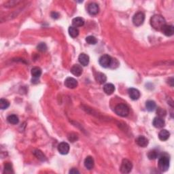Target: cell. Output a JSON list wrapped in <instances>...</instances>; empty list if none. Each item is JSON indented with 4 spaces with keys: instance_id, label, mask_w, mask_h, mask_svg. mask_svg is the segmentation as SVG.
<instances>
[{
    "instance_id": "6da1fadb",
    "label": "cell",
    "mask_w": 174,
    "mask_h": 174,
    "mask_svg": "<svg viewBox=\"0 0 174 174\" xmlns=\"http://www.w3.org/2000/svg\"><path fill=\"white\" fill-rule=\"evenodd\" d=\"M150 25L154 29L157 31H161L166 25V21L161 15H155L150 19Z\"/></svg>"
},
{
    "instance_id": "7a4b0ae2",
    "label": "cell",
    "mask_w": 174,
    "mask_h": 174,
    "mask_svg": "<svg viewBox=\"0 0 174 174\" xmlns=\"http://www.w3.org/2000/svg\"><path fill=\"white\" fill-rule=\"evenodd\" d=\"M169 157L167 155H162L160 156L159 159V168L161 171H167L169 167Z\"/></svg>"
},
{
    "instance_id": "3957f363",
    "label": "cell",
    "mask_w": 174,
    "mask_h": 174,
    "mask_svg": "<svg viewBox=\"0 0 174 174\" xmlns=\"http://www.w3.org/2000/svg\"><path fill=\"white\" fill-rule=\"evenodd\" d=\"M115 112L117 115L121 117H126L129 114V108L126 104H118L114 109Z\"/></svg>"
},
{
    "instance_id": "277c9868",
    "label": "cell",
    "mask_w": 174,
    "mask_h": 174,
    "mask_svg": "<svg viewBox=\"0 0 174 174\" xmlns=\"http://www.w3.org/2000/svg\"><path fill=\"white\" fill-rule=\"evenodd\" d=\"M133 169V164L128 159H123L121 163L120 170L122 173H129Z\"/></svg>"
},
{
    "instance_id": "5b68a950",
    "label": "cell",
    "mask_w": 174,
    "mask_h": 174,
    "mask_svg": "<svg viewBox=\"0 0 174 174\" xmlns=\"http://www.w3.org/2000/svg\"><path fill=\"white\" fill-rule=\"evenodd\" d=\"M112 58L111 57L110 55L108 54H104L102 55L99 59V63H100V65L103 68H110L111 65V63H112Z\"/></svg>"
},
{
    "instance_id": "8992f818",
    "label": "cell",
    "mask_w": 174,
    "mask_h": 174,
    "mask_svg": "<svg viewBox=\"0 0 174 174\" xmlns=\"http://www.w3.org/2000/svg\"><path fill=\"white\" fill-rule=\"evenodd\" d=\"M145 20V15L144 14L141 12H139L135 14L133 17V23L134 24V25L139 27L141 26Z\"/></svg>"
},
{
    "instance_id": "52a82bcc",
    "label": "cell",
    "mask_w": 174,
    "mask_h": 174,
    "mask_svg": "<svg viewBox=\"0 0 174 174\" xmlns=\"http://www.w3.org/2000/svg\"><path fill=\"white\" fill-rule=\"evenodd\" d=\"M65 85L68 88L74 89V88H76L77 86H78V81L74 78L69 77V78H67L65 80Z\"/></svg>"
},
{
    "instance_id": "ba28073f",
    "label": "cell",
    "mask_w": 174,
    "mask_h": 174,
    "mask_svg": "<svg viewBox=\"0 0 174 174\" xmlns=\"http://www.w3.org/2000/svg\"><path fill=\"white\" fill-rule=\"evenodd\" d=\"M58 151L63 155L68 154L70 151V145L67 142H61L58 145Z\"/></svg>"
},
{
    "instance_id": "9c48e42d",
    "label": "cell",
    "mask_w": 174,
    "mask_h": 174,
    "mask_svg": "<svg viewBox=\"0 0 174 174\" xmlns=\"http://www.w3.org/2000/svg\"><path fill=\"white\" fill-rule=\"evenodd\" d=\"M70 72L73 75H74V76L79 77L82 75V72H83V69L82 68V66H80V65L76 64V65H74L72 66V68H71Z\"/></svg>"
},
{
    "instance_id": "30bf717a",
    "label": "cell",
    "mask_w": 174,
    "mask_h": 174,
    "mask_svg": "<svg viewBox=\"0 0 174 174\" xmlns=\"http://www.w3.org/2000/svg\"><path fill=\"white\" fill-rule=\"evenodd\" d=\"M100 11V8L99 6L95 3H91L88 5V13L90 14V15L93 16L96 15L99 13Z\"/></svg>"
},
{
    "instance_id": "8fae6325",
    "label": "cell",
    "mask_w": 174,
    "mask_h": 174,
    "mask_svg": "<svg viewBox=\"0 0 174 174\" xmlns=\"http://www.w3.org/2000/svg\"><path fill=\"white\" fill-rule=\"evenodd\" d=\"M129 95L132 100H137L140 97V93L136 88H131L128 90Z\"/></svg>"
},
{
    "instance_id": "7c38bea8",
    "label": "cell",
    "mask_w": 174,
    "mask_h": 174,
    "mask_svg": "<svg viewBox=\"0 0 174 174\" xmlns=\"http://www.w3.org/2000/svg\"><path fill=\"white\" fill-rule=\"evenodd\" d=\"M162 32L166 36H171L174 33V27L172 25H165L162 29Z\"/></svg>"
},
{
    "instance_id": "4fadbf2b",
    "label": "cell",
    "mask_w": 174,
    "mask_h": 174,
    "mask_svg": "<svg viewBox=\"0 0 174 174\" xmlns=\"http://www.w3.org/2000/svg\"><path fill=\"white\" fill-rule=\"evenodd\" d=\"M78 61L83 66H87L89 63V56L85 53H81L78 56Z\"/></svg>"
},
{
    "instance_id": "5bb4252c",
    "label": "cell",
    "mask_w": 174,
    "mask_h": 174,
    "mask_svg": "<svg viewBox=\"0 0 174 174\" xmlns=\"http://www.w3.org/2000/svg\"><path fill=\"white\" fill-rule=\"evenodd\" d=\"M135 141H136L137 144L140 147L145 148L148 145V139L144 136H141V135H140V136L137 137Z\"/></svg>"
},
{
    "instance_id": "9a60e30c",
    "label": "cell",
    "mask_w": 174,
    "mask_h": 174,
    "mask_svg": "<svg viewBox=\"0 0 174 174\" xmlns=\"http://www.w3.org/2000/svg\"><path fill=\"white\" fill-rule=\"evenodd\" d=\"M153 125L156 128H163L165 126V121L161 117H156L153 120Z\"/></svg>"
},
{
    "instance_id": "2e32d148",
    "label": "cell",
    "mask_w": 174,
    "mask_h": 174,
    "mask_svg": "<svg viewBox=\"0 0 174 174\" xmlns=\"http://www.w3.org/2000/svg\"><path fill=\"white\" fill-rule=\"evenodd\" d=\"M84 166L87 169H92L94 167V159L92 157H87L84 160Z\"/></svg>"
},
{
    "instance_id": "e0dca14e",
    "label": "cell",
    "mask_w": 174,
    "mask_h": 174,
    "mask_svg": "<svg viewBox=\"0 0 174 174\" xmlns=\"http://www.w3.org/2000/svg\"><path fill=\"white\" fill-rule=\"evenodd\" d=\"M170 137V133L166 129H163L159 133V139L161 141H167Z\"/></svg>"
},
{
    "instance_id": "ac0fdd59",
    "label": "cell",
    "mask_w": 174,
    "mask_h": 174,
    "mask_svg": "<svg viewBox=\"0 0 174 174\" xmlns=\"http://www.w3.org/2000/svg\"><path fill=\"white\" fill-rule=\"evenodd\" d=\"M104 92L106 93V94L108 95H112L115 90V87L114 84H111V83H108V84H105V86H104Z\"/></svg>"
},
{
    "instance_id": "d6986e66",
    "label": "cell",
    "mask_w": 174,
    "mask_h": 174,
    "mask_svg": "<svg viewBox=\"0 0 174 174\" xmlns=\"http://www.w3.org/2000/svg\"><path fill=\"white\" fill-rule=\"evenodd\" d=\"M72 25L75 27H82L84 25V20L81 17L74 18L72 20Z\"/></svg>"
},
{
    "instance_id": "ffe728a7",
    "label": "cell",
    "mask_w": 174,
    "mask_h": 174,
    "mask_svg": "<svg viewBox=\"0 0 174 174\" xmlns=\"http://www.w3.org/2000/svg\"><path fill=\"white\" fill-rule=\"evenodd\" d=\"M95 79L97 82L100 83V84H104L107 80V77L106 75L103 74V73L98 72L97 73V74L95 75Z\"/></svg>"
},
{
    "instance_id": "44dd1931",
    "label": "cell",
    "mask_w": 174,
    "mask_h": 174,
    "mask_svg": "<svg viewBox=\"0 0 174 174\" xmlns=\"http://www.w3.org/2000/svg\"><path fill=\"white\" fill-rule=\"evenodd\" d=\"M7 120L10 124H12V125H17L19 122V117H18L17 115H15V114L10 115V116H8Z\"/></svg>"
},
{
    "instance_id": "7402d4cb",
    "label": "cell",
    "mask_w": 174,
    "mask_h": 174,
    "mask_svg": "<svg viewBox=\"0 0 174 174\" xmlns=\"http://www.w3.org/2000/svg\"><path fill=\"white\" fill-rule=\"evenodd\" d=\"M145 108L149 112H152L157 108V105H156V103L154 101L149 100L145 103Z\"/></svg>"
},
{
    "instance_id": "603a6c76",
    "label": "cell",
    "mask_w": 174,
    "mask_h": 174,
    "mask_svg": "<svg viewBox=\"0 0 174 174\" xmlns=\"http://www.w3.org/2000/svg\"><path fill=\"white\" fill-rule=\"evenodd\" d=\"M31 75L33 77V78H40L42 75V70L38 67H35V68L31 69Z\"/></svg>"
},
{
    "instance_id": "cb8c5ba5",
    "label": "cell",
    "mask_w": 174,
    "mask_h": 174,
    "mask_svg": "<svg viewBox=\"0 0 174 174\" xmlns=\"http://www.w3.org/2000/svg\"><path fill=\"white\" fill-rule=\"evenodd\" d=\"M68 32H69V34H70V35L73 38L78 37L79 35L78 29H77L76 27H74V26H72V27H69Z\"/></svg>"
},
{
    "instance_id": "d4e9b609",
    "label": "cell",
    "mask_w": 174,
    "mask_h": 174,
    "mask_svg": "<svg viewBox=\"0 0 174 174\" xmlns=\"http://www.w3.org/2000/svg\"><path fill=\"white\" fill-rule=\"evenodd\" d=\"M159 156V151H157V150H150L148 154V157L150 160H155L157 159Z\"/></svg>"
},
{
    "instance_id": "484cf974",
    "label": "cell",
    "mask_w": 174,
    "mask_h": 174,
    "mask_svg": "<svg viewBox=\"0 0 174 174\" xmlns=\"http://www.w3.org/2000/svg\"><path fill=\"white\" fill-rule=\"evenodd\" d=\"M33 154H34V155H35L38 159L40 160V161H45L46 160V158L45 157V155H44V154L42 153V152L39 150H36L34 151Z\"/></svg>"
},
{
    "instance_id": "4316f807",
    "label": "cell",
    "mask_w": 174,
    "mask_h": 174,
    "mask_svg": "<svg viewBox=\"0 0 174 174\" xmlns=\"http://www.w3.org/2000/svg\"><path fill=\"white\" fill-rule=\"evenodd\" d=\"M10 106V103L8 100H5V99L1 98L0 100V108L1 110H6Z\"/></svg>"
},
{
    "instance_id": "83f0119b",
    "label": "cell",
    "mask_w": 174,
    "mask_h": 174,
    "mask_svg": "<svg viewBox=\"0 0 174 174\" xmlns=\"http://www.w3.org/2000/svg\"><path fill=\"white\" fill-rule=\"evenodd\" d=\"M86 42L88 44H91V45H95V44L97 43V38L95 36L89 35L88 37H86Z\"/></svg>"
},
{
    "instance_id": "f1b7e54d",
    "label": "cell",
    "mask_w": 174,
    "mask_h": 174,
    "mask_svg": "<svg viewBox=\"0 0 174 174\" xmlns=\"http://www.w3.org/2000/svg\"><path fill=\"white\" fill-rule=\"evenodd\" d=\"M38 50L40 52H45L47 50V46L45 43H40L37 46Z\"/></svg>"
},
{
    "instance_id": "f546056e",
    "label": "cell",
    "mask_w": 174,
    "mask_h": 174,
    "mask_svg": "<svg viewBox=\"0 0 174 174\" xmlns=\"http://www.w3.org/2000/svg\"><path fill=\"white\" fill-rule=\"evenodd\" d=\"M4 169L6 172H11L13 170V167H12V165L10 163H6L5 164Z\"/></svg>"
},
{
    "instance_id": "4dcf8cb0",
    "label": "cell",
    "mask_w": 174,
    "mask_h": 174,
    "mask_svg": "<svg viewBox=\"0 0 174 174\" xmlns=\"http://www.w3.org/2000/svg\"><path fill=\"white\" fill-rule=\"evenodd\" d=\"M157 114H159V117H162V116H165L166 115V112L163 109L161 108H159L157 110Z\"/></svg>"
},
{
    "instance_id": "1f68e13d",
    "label": "cell",
    "mask_w": 174,
    "mask_h": 174,
    "mask_svg": "<svg viewBox=\"0 0 174 174\" xmlns=\"http://www.w3.org/2000/svg\"><path fill=\"white\" fill-rule=\"evenodd\" d=\"M51 17L54 19H57L59 17V15L58 13H56V12H52L51 13Z\"/></svg>"
},
{
    "instance_id": "d6a6232c",
    "label": "cell",
    "mask_w": 174,
    "mask_h": 174,
    "mask_svg": "<svg viewBox=\"0 0 174 174\" xmlns=\"http://www.w3.org/2000/svg\"><path fill=\"white\" fill-rule=\"evenodd\" d=\"M73 138H74L76 140H77V139H78V136H76V134L73 135V134L72 133V134H71V136H69V140H70L72 142H73Z\"/></svg>"
},
{
    "instance_id": "836d02e7",
    "label": "cell",
    "mask_w": 174,
    "mask_h": 174,
    "mask_svg": "<svg viewBox=\"0 0 174 174\" xmlns=\"http://www.w3.org/2000/svg\"><path fill=\"white\" fill-rule=\"evenodd\" d=\"M80 172H79V171L78 169H75V168H73V169H72L70 171V173H79Z\"/></svg>"
}]
</instances>
